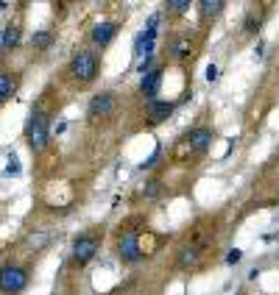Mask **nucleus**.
Instances as JSON below:
<instances>
[{
    "label": "nucleus",
    "instance_id": "17",
    "mask_svg": "<svg viewBox=\"0 0 279 295\" xmlns=\"http://www.w3.org/2000/svg\"><path fill=\"white\" fill-rule=\"evenodd\" d=\"M53 31H37V34L31 36V48L34 50H48L50 45H53Z\"/></svg>",
    "mask_w": 279,
    "mask_h": 295
},
{
    "label": "nucleus",
    "instance_id": "18",
    "mask_svg": "<svg viewBox=\"0 0 279 295\" xmlns=\"http://www.w3.org/2000/svg\"><path fill=\"white\" fill-rule=\"evenodd\" d=\"M159 195H162V181H159V178L148 181L146 189H143V198H146V201H154V198H159Z\"/></svg>",
    "mask_w": 279,
    "mask_h": 295
},
{
    "label": "nucleus",
    "instance_id": "13",
    "mask_svg": "<svg viewBox=\"0 0 279 295\" xmlns=\"http://www.w3.org/2000/svg\"><path fill=\"white\" fill-rule=\"evenodd\" d=\"M20 36H23L20 25H6V28H3V34H0V56L12 53V50L20 45Z\"/></svg>",
    "mask_w": 279,
    "mask_h": 295
},
{
    "label": "nucleus",
    "instance_id": "3",
    "mask_svg": "<svg viewBox=\"0 0 279 295\" xmlns=\"http://www.w3.org/2000/svg\"><path fill=\"white\" fill-rule=\"evenodd\" d=\"M165 50H168V56L173 61H179V64H187V61L195 59V34L193 31H173V34L168 36V45H165Z\"/></svg>",
    "mask_w": 279,
    "mask_h": 295
},
{
    "label": "nucleus",
    "instance_id": "21",
    "mask_svg": "<svg viewBox=\"0 0 279 295\" xmlns=\"http://www.w3.org/2000/svg\"><path fill=\"white\" fill-rule=\"evenodd\" d=\"M6 175H20V159L14 153H9V164H6Z\"/></svg>",
    "mask_w": 279,
    "mask_h": 295
},
{
    "label": "nucleus",
    "instance_id": "1",
    "mask_svg": "<svg viewBox=\"0 0 279 295\" xmlns=\"http://www.w3.org/2000/svg\"><path fill=\"white\" fill-rule=\"evenodd\" d=\"M98 75H101V56H98V50L95 48L76 50L70 64H67V78L76 86H90L98 81Z\"/></svg>",
    "mask_w": 279,
    "mask_h": 295
},
{
    "label": "nucleus",
    "instance_id": "12",
    "mask_svg": "<svg viewBox=\"0 0 279 295\" xmlns=\"http://www.w3.org/2000/svg\"><path fill=\"white\" fill-rule=\"evenodd\" d=\"M173 112H176V103H173V101H159V97H157V101H148L146 103V126L148 128L162 126Z\"/></svg>",
    "mask_w": 279,
    "mask_h": 295
},
{
    "label": "nucleus",
    "instance_id": "8",
    "mask_svg": "<svg viewBox=\"0 0 279 295\" xmlns=\"http://www.w3.org/2000/svg\"><path fill=\"white\" fill-rule=\"evenodd\" d=\"M213 142H215V131L210 126H195L182 137V145L190 153H206Z\"/></svg>",
    "mask_w": 279,
    "mask_h": 295
},
{
    "label": "nucleus",
    "instance_id": "7",
    "mask_svg": "<svg viewBox=\"0 0 279 295\" xmlns=\"http://www.w3.org/2000/svg\"><path fill=\"white\" fill-rule=\"evenodd\" d=\"M162 84H165V67H154L151 72H146V75H140V84H137V95L143 97V101H157L159 92H162Z\"/></svg>",
    "mask_w": 279,
    "mask_h": 295
},
{
    "label": "nucleus",
    "instance_id": "16",
    "mask_svg": "<svg viewBox=\"0 0 279 295\" xmlns=\"http://www.w3.org/2000/svg\"><path fill=\"white\" fill-rule=\"evenodd\" d=\"M14 89H17V78H14V72L0 70V103H6L9 97L14 95Z\"/></svg>",
    "mask_w": 279,
    "mask_h": 295
},
{
    "label": "nucleus",
    "instance_id": "15",
    "mask_svg": "<svg viewBox=\"0 0 279 295\" xmlns=\"http://www.w3.org/2000/svg\"><path fill=\"white\" fill-rule=\"evenodd\" d=\"M193 3L195 0H165V14H168V20H182Z\"/></svg>",
    "mask_w": 279,
    "mask_h": 295
},
{
    "label": "nucleus",
    "instance_id": "2",
    "mask_svg": "<svg viewBox=\"0 0 279 295\" xmlns=\"http://www.w3.org/2000/svg\"><path fill=\"white\" fill-rule=\"evenodd\" d=\"M25 142L34 153H42L50 142V117L45 109H31L28 120H25Z\"/></svg>",
    "mask_w": 279,
    "mask_h": 295
},
{
    "label": "nucleus",
    "instance_id": "24",
    "mask_svg": "<svg viewBox=\"0 0 279 295\" xmlns=\"http://www.w3.org/2000/svg\"><path fill=\"white\" fill-rule=\"evenodd\" d=\"M3 9H6V3H3V0H0V12H3Z\"/></svg>",
    "mask_w": 279,
    "mask_h": 295
},
{
    "label": "nucleus",
    "instance_id": "22",
    "mask_svg": "<svg viewBox=\"0 0 279 295\" xmlns=\"http://www.w3.org/2000/svg\"><path fill=\"white\" fill-rule=\"evenodd\" d=\"M204 75H206V81H210V84H215V81L221 78V72H218V67H215V64H206Z\"/></svg>",
    "mask_w": 279,
    "mask_h": 295
},
{
    "label": "nucleus",
    "instance_id": "6",
    "mask_svg": "<svg viewBox=\"0 0 279 295\" xmlns=\"http://www.w3.org/2000/svg\"><path fill=\"white\" fill-rule=\"evenodd\" d=\"M115 109H117L115 92H95L87 103V117L90 120H106V117L115 115Z\"/></svg>",
    "mask_w": 279,
    "mask_h": 295
},
{
    "label": "nucleus",
    "instance_id": "4",
    "mask_svg": "<svg viewBox=\"0 0 279 295\" xmlns=\"http://www.w3.org/2000/svg\"><path fill=\"white\" fill-rule=\"evenodd\" d=\"M115 251H117V256H120V262H126V265H137V262L146 256V251H143V242H140V234H137V231H126V234L117 237Z\"/></svg>",
    "mask_w": 279,
    "mask_h": 295
},
{
    "label": "nucleus",
    "instance_id": "11",
    "mask_svg": "<svg viewBox=\"0 0 279 295\" xmlns=\"http://www.w3.org/2000/svg\"><path fill=\"white\" fill-rule=\"evenodd\" d=\"M195 12H198V23L201 28H210V25H215L221 17H224L226 12V0H195Z\"/></svg>",
    "mask_w": 279,
    "mask_h": 295
},
{
    "label": "nucleus",
    "instance_id": "5",
    "mask_svg": "<svg viewBox=\"0 0 279 295\" xmlns=\"http://www.w3.org/2000/svg\"><path fill=\"white\" fill-rule=\"evenodd\" d=\"M28 287V273L20 265H6L0 267V292L6 295H20Z\"/></svg>",
    "mask_w": 279,
    "mask_h": 295
},
{
    "label": "nucleus",
    "instance_id": "23",
    "mask_svg": "<svg viewBox=\"0 0 279 295\" xmlns=\"http://www.w3.org/2000/svg\"><path fill=\"white\" fill-rule=\"evenodd\" d=\"M240 259H243V251L240 248H232L229 256H226V265H240Z\"/></svg>",
    "mask_w": 279,
    "mask_h": 295
},
{
    "label": "nucleus",
    "instance_id": "9",
    "mask_svg": "<svg viewBox=\"0 0 279 295\" xmlns=\"http://www.w3.org/2000/svg\"><path fill=\"white\" fill-rule=\"evenodd\" d=\"M117 31H120V23H115V20H101V23H95V25H92V31H90L92 48H95V50L109 48V45L115 42Z\"/></svg>",
    "mask_w": 279,
    "mask_h": 295
},
{
    "label": "nucleus",
    "instance_id": "19",
    "mask_svg": "<svg viewBox=\"0 0 279 295\" xmlns=\"http://www.w3.org/2000/svg\"><path fill=\"white\" fill-rule=\"evenodd\" d=\"M154 64H157V56L148 53V56H143V59L137 61V67H134V70H137V75H146V72L154 70Z\"/></svg>",
    "mask_w": 279,
    "mask_h": 295
},
{
    "label": "nucleus",
    "instance_id": "20",
    "mask_svg": "<svg viewBox=\"0 0 279 295\" xmlns=\"http://www.w3.org/2000/svg\"><path fill=\"white\" fill-rule=\"evenodd\" d=\"M159 156H162V145H157V148H154V153L143 164H140V170H154V167H157V162H159Z\"/></svg>",
    "mask_w": 279,
    "mask_h": 295
},
{
    "label": "nucleus",
    "instance_id": "10",
    "mask_svg": "<svg viewBox=\"0 0 279 295\" xmlns=\"http://www.w3.org/2000/svg\"><path fill=\"white\" fill-rule=\"evenodd\" d=\"M98 248H101V240H98L95 234H81L73 240V262L76 265H87V262L95 259Z\"/></svg>",
    "mask_w": 279,
    "mask_h": 295
},
{
    "label": "nucleus",
    "instance_id": "14",
    "mask_svg": "<svg viewBox=\"0 0 279 295\" xmlns=\"http://www.w3.org/2000/svg\"><path fill=\"white\" fill-rule=\"evenodd\" d=\"M260 28H262V14L254 12V9H249L246 17H243V25H240L243 36H257V34H260Z\"/></svg>",
    "mask_w": 279,
    "mask_h": 295
}]
</instances>
